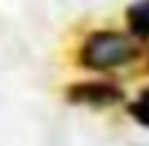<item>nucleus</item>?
I'll return each instance as SVG.
<instances>
[{
  "mask_svg": "<svg viewBox=\"0 0 149 146\" xmlns=\"http://www.w3.org/2000/svg\"><path fill=\"white\" fill-rule=\"evenodd\" d=\"M136 55H139V44L131 34L100 29L84 39L79 50V63L89 71H113L136 60Z\"/></svg>",
  "mask_w": 149,
  "mask_h": 146,
  "instance_id": "nucleus-1",
  "label": "nucleus"
},
{
  "mask_svg": "<svg viewBox=\"0 0 149 146\" xmlns=\"http://www.w3.org/2000/svg\"><path fill=\"white\" fill-rule=\"evenodd\" d=\"M65 94L71 102L89 104V107H107V104H118L123 99V91L107 81H81V84H73Z\"/></svg>",
  "mask_w": 149,
  "mask_h": 146,
  "instance_id": "nucleus-2",
  "label": "nucleus"
},
{
  "mask_svg": "<svg viewBox=\"0 0 149 146\" xmlns=\"http://www.w3.org/2000/svg\"><path fill=\"white\" fill-rule=\"evenodd\" d=\"M126 21H128L131 34H136V37H149V0H141V3H136V5H131L128 13H126Z\"/></svg>",
  "mask_w": 149,
  "mask_h": 146,
  "instance_id": "nucleus-3",
  "label": "nucleus"
},
{
  "mask_svg": "<svg viewBox=\"0 0 149 146\" xmlns=\"http://www.w3.org/2000/svg\"><path fill=\"white\" fill-rule=\"evenodd\" d=\"M128 112L134 115V120H139L141 125H149V89L139 94V99L128 107Z\"/></svg>",
  "mask_w": 149,
  "mask_h": 146,
  "instance_id": "nucleus-4",
  "label": "nucleus"
}]
</instances>
